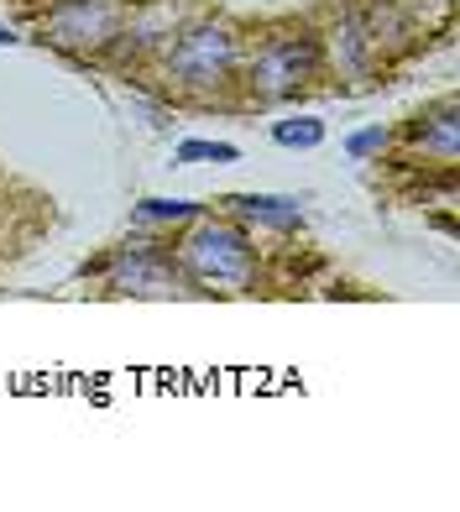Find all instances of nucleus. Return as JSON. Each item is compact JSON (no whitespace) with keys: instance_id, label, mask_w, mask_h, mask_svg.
Wrapping results in <instances>:
<instances>
[{"instance_id":"f257e3e1","label":"nucleus","mask_w":460,"mask_h":512,"mask_svg":"<svg viewBox=\"0 0 460 512\" xmlns=\"http://www.w3.org/2000/svg\"><path fill=\"white\" fill-rule=\"evenodd\" d=\"M183 262H189V272L204 288H246L251 272H257L251 241L230 225H199L194 236L183 241Z\"/></svg>"},{"instance_id":"f03ea898","label":"nucleus","mask_w":460,"mask_h":512,"mask_svg":"<svg viewBox=\"0 0 460 512\" xmlns=\"http://www.w3.org/2000/svg\"><path fill=\"white\" fill-rule=\"evenodd\" d=\"M126 16H131L126 0H63V6L42 21V32H48L58 48H100V42L126 32Z\"/></svg>"},{"instance_id":"7ed1b4c3","label":"nucleus","mask_w":460,"mask_h":512,"mask_svg":"<svg viewBox=\"0 0 460 512\" xmlns=\"http://www.w3.org/2000/svg\"><path fill=\"white\" fill-rule=\"evenodd\" d=\"M230 63H236V37H230V27H199V32L183 37L173 48V58H168V68L178 79H189V84L220 79Z\"/></svg>"},{"instance_id":"20e7f679","label":"nucleus","mask_w":460,"mask_h":512,"mask_svg":"<svg viewBox=\"0 0 460 512\" xmlns=\"http://www.w3.org/2000/svg\"><path fill=\"white\" fill-rule=\"evenodd\" d=\"M314 74V42L304 37H278L267 42L251 63V84L262 89V95H288L293 84H304Z\"/></svg>"},{"instance_id":"39448f33","label":"nucleus","mask_w":460,"mask_h":512,"mask_svg":"<svg viewBox=\"0 0 460 512\" xmlns=\"http://www.w3.org/2000/svg\"><path fill=\"white\" fill-rule=\"evenodd\" d=\"M115 288H126V293H173L168 256H157L147 246L121 251V256H115Z\"/></svg>"},{"instance_id":"423d86ee","label":"nucleus","mask_w":460,"mask_h":512,"mask_svg":"<svg viewBox=\"0 0 460 512\" xmlns=\"http://www.w3.org/2000/svg\"><path fill=\"white\" fill-rule=\"evenodd\" d=\"M230 204H236L246 220H262V225H272V230L298 225V199H278V194H241V199H230Z\"/></svg>"},{"instance_id":"0eeeda50","label":"nucleus","mask_w":460,"mask_h":512,"mask_svg":"<svg viewBox=\"0 0 460 512\" xmlns=\"http://www.w3.org/2000/svg\"><path fill=\"white\" fill-rule=\"evenodd\" d=\"M272 136H278L283 147H319V136H325V126H319V121H283Z\"/></svg>"},{"instance_id":"6e6552de","label":"nucleus","mask_w":460,"mask_h":512,"mask_svg":"<svg viewBox=\"0 0 460 512\" xmlns=\"http://www.w3.org/2000/svg\"><path fill=\"white\" fill-rule=\"evenodd\" d=\"M178 157L183 162H236V147H225V142H183Z\"/></svg>"},{"instance_id":"1a4fd4ad","label":"nucleus","mask_w":460,"mask_h":512,"mask_svg":"<svg viewBox=\"0 0 460 512\" xmlns=\"http://www.w3.org/2000/svg\"><path fill=\"white\" fill-rule=\"evenodd\" d=\"M194 204H178V199H147L142 204V220H189Z\"/></svg>"},{"instance_id":"9d476101","label":"nucleus","mask_w":460,"mask_h":512,"mask_svg":"<svg viewBox=\"0 0 460 512\" xmlns=\"http://www.w3.org/2000/svg\"><path fill=\"white\" fill-rule=\"evenodd\" d=\"M382 142H387L382 126H377V131H361V136H351V152H356V157H366V152H382Z\"/></svg>"},{"instance_id":"9b49d317","label":"nucleus","mask_w":460,"mask_h":512,"mask_svg":"<svg viewBox=\"0 0 460 512\" xmlns=\"http://www.w3.org/2000/svg\"><path fill=\"white\" fill-rule=\"evenodd\" d=\"M0 42H11V32H6V27H0Z\"/></svg>"}]
</instances>
